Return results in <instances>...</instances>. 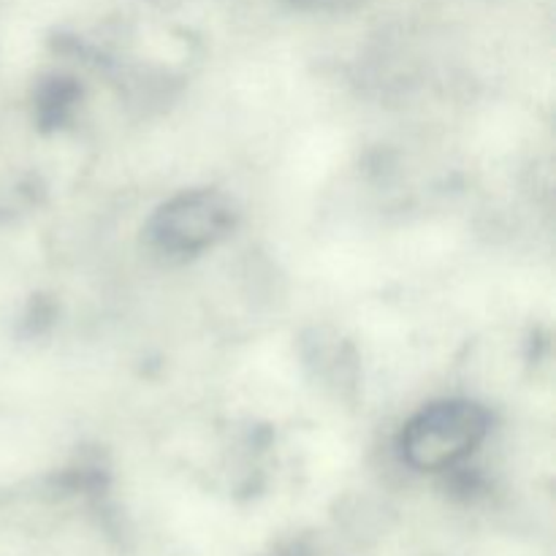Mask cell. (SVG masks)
<instances>
[{
	"mask_svg": "<svg viewBox=\"0 0 556 556\" xmlns=\"http://www.w3.org/2000/svg\"><path fill=\"white\" fill-rule=\"evenodd\" d=\"M492 429V416L470 400H445L424 407L402 432V459L421 472H443L465 462Z\"/></svg>",
	"mask_w": 556,
	"mask_h": 556,
	"instance_id": "1",
	"label": "cell"
},
{
	"mask_svg": "<svg viewBox=\"0 0 556 556\" xmlns=\"http://www.w3.org/2000/svg\"><path fill=\"white\" fill-rule=\"evenodd\" d=\"M237 226V206L220 190H185L152 215L150 242L166 255H199L220 244Z\"/></svg>",
	"mask_w": 556,
	"mask_h": 556,
	"instance_id": "2",
	"label": "cell"
}]
</instances>
